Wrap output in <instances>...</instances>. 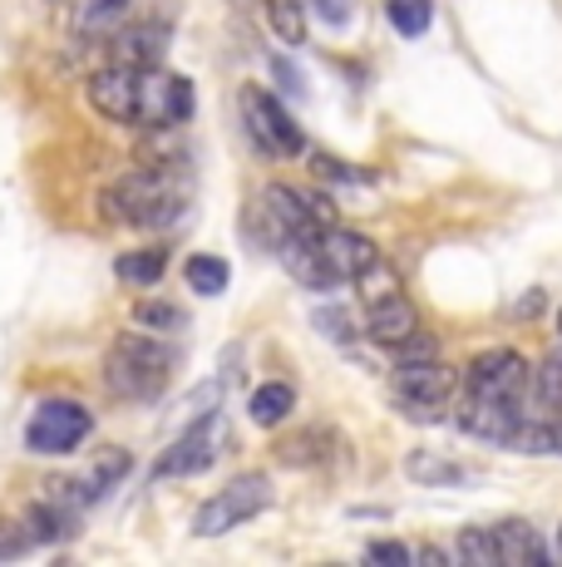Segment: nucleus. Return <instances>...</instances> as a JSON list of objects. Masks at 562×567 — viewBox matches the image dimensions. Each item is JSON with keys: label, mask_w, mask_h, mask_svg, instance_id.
I'll list each match as a JSON object with an SVG mask.
<instances>
[{"label": "nucleus", "mask_w": 562, "mask_h": 567, "mask_svg": "<svg viewBox=\"0 0 562 567\" xmlns=\"http://www.w3.org/2000/svg\"><path fill=\"white\" fill-rule=\"evenodd\" d=\"M277 498L272 478L267 474H237L232 484H222L212 498H202L198 514H192V538H222V533L242 528V523H252L257 514H267Z\"/></svg>", "instance_id": "obj_5"}, {"label": "nucleus", "mask_w": 562, "mask_h": 567, "mask_svg": "<svg viewBox=\"0 0 562 567\" xmlns=\"http://www.w3.org/2000/svg\"><path fill=\"white\" fill-rule=\"evenodd\" d=\"M25 533H30V543H64V538H74V528H80V508H70V504H60V498H40V504H30L25 508Z\"/></svg>", "instance_id": "obj_20"}, {"label": "nucleus", "mask_w": 562, "mask_h": 567, "mask_svg": "<svg viewBox=\"0 0 562 567\" xmlns=\"http://www.w3.org/2000/svg\"><path fill=\"white\" fill-rule=\"evenodd\" d=\"M306 16H321L331 30H345L355 20V0H306Z\"/></svg>", "instance_id": "obj_35"}, {"label": "nucleus", "mask_w": 562, "mask_h": 567, "mask_svg": "<svg viewBox=\"0 0 562 567\" xmlns=\"http://www.w3.org/2000/svg\"><path fill=\"white\" fill-rule=\"evenodd\" d=\"M84 100L94 104V114H104L110 124H134L138 114V70L128 64H104L84 80Z\"/></svg>", "instance_id": "obj_12"}, {"label": "nucleus", "mask_w": 562, "mask_h": 567, "mask_svg": "<svg viewBox=\"0 0 562 567\" xmlns=\"http://www.w3.org/2000/svg\"><path fill=\"white\" fill-rule=\"evenodd\" d=\"M267 25L281 45H306V0H267Z\"/></svg>", "instance_id": "obj_28"}, {"label": "nucleus", "mask_w": 562, "mask_h": 567, "mask_svg": "<svg viewBox=\"0 0 562 567\" xmlns=\"http://www.w3.org/2000/svg\"><path fill=\"white\" fill-rule=\"evenodd\" d=\"M222 450H227V420H222L218 410H208V414H198V420H192L164 454H158L154 474H158V478L202 474V468H212V464L222 460Z\"/></svg>", "instance_id": "obj_7"}, {"label": "nucleus", "mask_w": 562, "mask_h": 567, "mask_svg": "<svg viewBox=\"0 0 562 567\" xmlns=\"http://www.w3.org/2000/svg\"><path fill=\"white\" fill-rule=\"evenodd\" d=\"M558 454H562V420H558Z\"/></svg>", "instance_id": "obj_42"}, {"label": "nucleus", "mask_w": 562, "mask_h": 567, "mask_svg": "<svg viewBox=\"0 0 562 567\" xmlns=\"http://www.w3.org/2000/svg\"><path fill=\"white\" fill-rule=\"evenodd\" d=\"M272 74H277V84L291 94V100H301V94H306V80L296 74V64H291L287 54H272Z\"/></svg>", "instance_id": "obj_38"}, {"label": "nucleus", "mask_w": 562, "mask_h": 567, "mask_svg": "<svg viewBox=\"0 0 562 567\" xmlns=\"http://www.w3.org/2000/svg\"><path fill=\"white\" fill-rule=\"evenodd\" d=\"M257 198H262V207H267V217H272V227H277L281 243H287V237H321V227H316V217H311L306 193H301V188H287V183H267ZM281 243H277V247H281Z\"/></svg>", "instance_id": "obj_16"}, {"label": "nucleus", "mask_w": 562, "mask_h": 567, "mask_svg": "<svg viewBox=\"0 0 562 567\" xmlns=\"http://www.w3.org/2000/svg\"><path fill=\"white\" fill-rule=\"evenodd\" d=\"M173 45L168 20L144 16V20H124V25L110 35V54L114 64H128V70H148V64H164V54Z\"/></svg>", "instance_id": "obj_11"}, {"label": "nucleus", "mask_w": 562, "mask_h": 567, "mask_svg": "<svg viewBox=\"0 0 562 567\" xmlns=\"http://www.w3.org/2000/svg\"><path fill=\"white\" fill-rule=\"evenodd\" d=\"M543 307H548L543 287H533V291H528V297H523V301H513V307H508V316H518V321H533V316H538V311H543Z\"/></svg>", "instance_id": "obj_40"}, {"label": "nucleus", "mask_w": 562, "mask_h": 567, "mask_svg": "<svg viewBox=\"0 0 562 567\" xmlns=\"http://www.w3.org/2000/svg\"><path fill=\"white\" fill-rule=\"evenodd\" d=\"M128 468H134L128 450H118V444H104V450H94L90 460H84L80 474L55 478V484H50V498H60V504H70V508H90V504H100L104 494H114V488L124 484Z\"/></svg>", "instance_id": "obj_10"}, {"label": "nucleus", "mask_w": 562, "mask_h": 567, "mask_svg": "<svg viewBox=\"0 0 562 567\" xmlns=\"http://www.w3.org/2000/svg\"><path fill=\"white\" fill-rule=\"evenodd\" d=\"M365 558H371V563H409V558H415V548H405V543H395V538H375L371 543V548H365Z\"/></svg>", "instance_id": "obj_37"}, {"label": "nucleus", "mask_w": 562, "mask_h": 567, "mask_svg": "<svg viewBox=\"0 0 562 567\" xmlns=\"http://www.w3.org/2000/svg\"><path fill=\"white\" fill-rule=\"evenodd\" d=\"M528 385H533V365L508 346L479 351L459 370V390L473 400H499V405H523L528 410Z\"/></svg>", "instance_id": "obj_6"}, {"label": "nucleus", "mask_w": 562, "mask_h": 567, "mask_svg": "<svg viewBox=\"0 0 562 567\" xmlns=\"http://www.w3.org/2000/svg\"><path fill=\"white\" fill-rule=\"evenodd\" d=\"M134 326L138 331H154V336H183L188 331V307L173 297H144L134 307Z\"/></svg>", "instance_id": "obj_26"}, {"label": "nucleus", "mask_w": 562, "mask_h": 567, "mask_svg": "<svg viewBox=\"0 0 562 567\" xmlns=\"http://www.w3.org/2000/svg\"><path fill=\"white\" fill-rule=\"evenodd\" d=\"M291 410H296V385H291V380H267V385H257L252 400H247V414H252V424H262V430L287 424Z\"/></svg>", "instance_id": "obj_22"}, {"label": "nucleus", "mask_w": 562, "mask_h": 567, "mask_svg": "<svg viewBox=\"0 0 562 567\" xmlns=\"http://www.w3.org/2000/svg\"><path fill=\"white\" fill-rule=\"evenodd\" d=\"M326 444H331L326 430H296V434H287V440H277V460L287 468H311L326 460Z\"/></svg>", "instance_id": "obj_27"}, {"label": "nucleus", "mask_w": 562, "mask_h": 567, "mask_svg": "<svg viewBox=\"0 0 562 567\" xmlns=\"http://www.w3.org/2000/svg\"><path fill=\"white\" fill-rule=\"evenodd\" d=\"M306 207H311V217H316L321 233H326V227H336V203H331L326 193H306Z\"/></svg>", "instance_id": "obj_39"}, {"label": "nucleus", "mask_w": 562, "mask_h": 567, "mask_svg": "<svg viewBox=\"0 0 562 567\" xmlns=\"http://www.w3.org/2000/svg\"><path fill=\"white\" fill-rule=\"evenodd\" d=\"M192 203V178L188 163L183 168H148V163H134V173L114 178L100 198L104 223L114 227H144V233H158V227H178L183 213Z\"/></svg>", "instance_id": "obj_1"}, {"label": "nucleus", "mask_w": 562, "mask_h": 567, "mask_svg": "<svg viewBox=\"0 0 562 567\" xmlns=\"http://www.w3.org/2000/svg\"><path fill=\"white\" fill-rule=\"evenodd\" d=\"M321 257H326V267H331V277L341 281H361L365 271L381 261V247L371 243V237H361V233H351V227H326L321 233Z\"/></svg>", "instance_id": "obj_14"}, {"label": "nucleus", "mask_w": 562, "mask_h": 567, "mask_svg": "<svg viewBox=\"0 0 562 567\" xmlns=\"http://www.w3.org/2000/svg\"><path fill=\"white\" fill-rule=\"evenodd\" d=\"M419 331H425V321H419V307L405 291H391V297L365 307V336H371L375 346H385V351H405Z\"/></svg>", "instance_id": "obj_13"}, {"label": "nucleus", "mask_w": 562, "mask_h": 567, "mask_svg": "<svg viewBox=\"0 0 562 567\" xmlns=\"http://www.w3.org/2000/svg\"><path fill=\"white\" fill-rule=\"evenodd\" d=\"M454 553L469 567H499V538H493V528H459Z\"/></svg>", "instance_id": "obj_31"}, {"label": "nucleus", "mask_w": 562, "mask_h": 567, "mask_svg": "<svg viewBox=\"0 0 562 567\" xmlns=\"http://www.w3.org/2000/svg\"><path fill=\"white\" fill-rule=\"evenodd\" d=\"M94 430V414L80 400H45L25 424L30 454H74Z\"/></svg>", "instance_id": "obj_8"}, {"label": "nucleus", "mask_w": 562, "mask_h": 567, "mask_svg": "<svg viewBox=\"0 0 562 567\" xmlns=\"http://www.w3.org/2000/svg\"><path fill=\"white\" fill-rule=\"evenodd\" d=\"M183 277H188V291H198V297H222L227 281H232V267L212 252H192Z\"/></svg>", "instance_id": "obj_29"}, {"label": "nucleus", "mask_w": 562, "mask_h": 567, "mask_svg": "<svg viewBox=\"0 0 562 567\" xmlns=\"http://www.w3.org/2000/svg\"><path fill=\"white\" fill-rule=\"evenodd\" d=\"M35 543H30L25 523H0V563L6 558H20V553H30Z\"/></svg>", "instance_id": "obj_36"}, {"label": "nucleus", "mask_w": 562, "mask_h": 567, "mask_svg": "<svg viewBox=\"0 0 562 567\" xmlns=\"http://www.w3.org/2000/svg\"><path fill=\"white\" fill-rule=\"evenodd\" d=\"M277 257L306 291H336L341 287V281L331 277L326 257H321V237H287V243L277 247Z\"/></svg>", "instance_id": "obj_18"}, {"label": "nucleus", "mask_w": 562, "mask_h": 567, "mask_svg": "<svg viewBox=\"0 0 562 567\" xmlns=\"http://www.w3.org/2000/svg\"><path fill=\"white\" fill-rule=\"evenodd\" d=\"M128 6L134 0H80V16H74V35L84 40H110L118 25H124Z\"/></svg>", "instance_id": "obj_24"}, {"label": "nucleus", "mask_w": 562, "mask_h": 567, "mask_svg": "<svg viewBox=\"0 0 562 567\" xmlns=\"http://www.w3.org/2000/svg\"><path fill=\"white\" fill-rule=\"evenodd\" d=\"M395 385V410L415 424H439L449 420V400L459 395V370L445 365L435 351L425 355H399L391 370Z\"/></svg>", "instance_id": "obj_3"}, {"label": "nucleus", "mask_w": 562, "mask_h": 567, "mask_svg": "<svg viewBox=\"0 0 562 567\" xmlns=\"http://www.w3.org/2000/svg\"><path fill=\"white\" fill-rule=\"evenodd\" d=\"M415 558H419V563H445L449 553H445V548H429V543H425V548H415Z\"/></svg>", "instance_id": "obj_41"}, {"label": "nucleus", "mask_w": 562, "mask_h": 567, "mask_svg": "<svg viewBox=\"0 0 562 567\" xmlns=\"http://www.w3.org/2000/svg\"><path fill=\"white\" fill-rule=\"evenodd\" d=\"M391 291H405V287H399V277H395V267H391V261L381 257V261H375V267L361 277V297H365V307H371V301L391 297Z\"/></svg>", "instance_id": "obj_33"}, {"label": "nucleus", "mask_w": 562, "mask_h": 567, "mask_svg": "<svg viewBox=\"0 0 562 567\" xmlns=\"http://www.w3.org/2000/svg\"><path fill=\"white\" fill-rule=\"evenodd\" d=\"M454 424H459L464 434H473V440H483V444H508L518 434V424H523V405H499V400L464 395V410L454 414Z\"/></svg>", "instance_id": "obj_15"}, {"label": "nucleus", "mask_w": 562, "mask_h": 567, "mask_svg": "<svg viewBox=\"0 0 562 567\" xmlns=\"http://www.w3.org/2000/svg\"><path fill=\"white\" fill-rule=\"evenodd\" d=\"M173 370H178V351L164 346V336L154 331H124L104 351V385L118 400H158Z\"/></svg>", "instance_id": "obj_2"}, {"label": "nucleus", "mask_w": 562, "mask_h": 567, "mask_svg": "<svg viewBox=\"0 0 562 567\" xmlns=\"http://www.w3.org/2000/svg\"><path fill=\"white\" fill-rule=\"evenodd\" d=\"M558 326H562V311H558Z\"/></svg>", "instance_id": "obj_43"}, {"label": "nucleus", "mask_w": 562, "mask_h": 567, "mask_svg": "<svg viewBox=\"0 0 562 567\" xmlns=\"http://www.w3.org/2000/svg\"><path fill=\"white\" fill-rule=\"evenodd\" d=\"M188 158H192V148L183 138V124L144 128V138L134 144V163H148V168H183Z\"/></svg>", "instance_id": "obj_21"}, {"label": "nucleus", "mask_w": 562, "mask_h": 567, "mask_svg": "<svg viewBox=\"0 0 562 567\" xmlns=\"http://www.w3.org/2000/svg\"><path fill=\"white\" fill-rule=\"evenodd\" d=\"M237 109H242V128H247V138H252L257 154H267L277 163L306 154V134H301V124L287 114V104H281L272 90H262V84H242V90H237Z\"/></svg>", "instance_id": "obj_4"}, {"label": "nucleus", "mask_w": 562, "mask_h": 567, "mask_svg": "<svg viewBox=\"0 0 562 567\" xmlns=\"http://www.w3.org/2000/svg\"><path fill=\"white\" fill-rule=\"evenodd\" d=\"M493 538H499V567H548V563H553L543 533H538L528 518L493 523Z\"/></svg>", "instance_id": "obj_17"}, {"label": "nucleus", "mask_w": 562, "mask_h": 567, "mask_svg": "<svg viewBox=\"0 0 562 567\" xmlns=\"http://www.w3.org/2000/svg\"><path fill=\"white\" fill-rule=\"evenodd\" d=\"M192 118V80L148 64L138 70V114L134 128H168V124H188Z\"/></svg>", "instance_id": "obj_9"}, {"label": "nucleus", "mask_w": 562, "mask_h": 567, "mask_svg": "<svg viewBox=\"0 0 562 567\" xmlns=\"http://www.w3.org/2000/svg\"><path fill=\"white\" fill-rule=\"evenodd\" d=\"M168 271V252L164 247H134V252L114 257V277L128 281V287H158Z\"/></svg>", "instance_id": "obj_25"}, {"label": "nucleus", "mask_w": 562, "mask_h": 567, "mask_svg": "<svg viewBox=\"0 0 562 567\" xmlns=\"http://www.w3.org/2000/svg\"><path fill=\"white\" fill-rule=\"evenodd\" d=\"M385 16L405 40L425 35L429 20H435V0H385Z\"/></svg>", "instance_id": "obj_30"}, {"label": "nucleus", "mask_w": 562, "mask_h": 567, "mask_svg": "<svg viewBox=\"0 0 562 567\" xmlns=\"http://www.w3.org/2000/svg\"><path fill=\"white\" fill-rule=\"evenodd\" d=\"M311 173H316L321 183H345V188H371L375 183L371 168H355V163H341L331 154H311Z\"/></svg>", "instance_id": "obj_32"}, {"label": "nucleus", "mask_w": 562, "mask_h": 567, "mask_svg": "<svg viewBox=\"0 0 562 567\" xmlns=\"http://www.w3.org/2000/svg\"><path fill=\"white\" fill-rule=\"evenodd\" d=\"M316 331L326 336V341H336V346H351L355 341V326H351V316H345L341 307H316Z\"/></svg>", "instance_id": "obj_34"}, {"label": "nucleus", "mask_w": 562, "mask_h": 567, "mask_svg": "<svg viewBox=\"0 0 562 567\" xmlns=\"http://www.w3.org/2000/svg\"><path fill=\"white\" fill-rule=\"evenodd\" d=\"M528 405H533L538 414H548V420H558V414H562V346H553V351L533 365Z\"/></svg>", "instance_id": "obj_23"}, {"label": "nucleus", "mask_w": 562, "mask_h": 567, "mask_svg": "<svg viewBox=\"0 0 562 567\" xmlns=\"http://www.w3.org/2000/svg\"><path fill=\"white\" fill-rule=\"evenodd\" d=\"M405 474H409V484H419V488H464L473 478V468L459 460H445L439 450H409Z\"/></svg>", "instance_id": "obj_19"}]
</instances>
